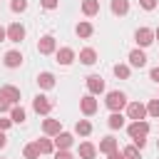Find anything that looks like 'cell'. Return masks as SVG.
<instances>
[{"mask_svg": "<svg viewBox=\"0 0 159 159\" xmlns=\"http://www.w3.org/2000/svg\"><path fill=\"white\" fill-rule=\"evenodd\" d=\"M32 109H35L37 114H50V109H52V102H50V97H45V94H37V97L32 99Z\"/></svg>", "mask_w": 159, "mask_h": 159, "instance_id": "4", "label": "cell"}, {"mask_svg": "<svg viewBox=\"0 0 159 159\" xmlns=\"http://www.w3.org/2000/svg\"><path fill=\"white\" fill-rule=\"evenodd\" d=\"M75 132H77V134H82V137H87V134L92 132V124H89L87 119H80V122L75 124Z\"/></svg>", "mask_w": 159, "mask_h": 159, "instance_id": "26", "label": "cell"}, {"mask_svg": "<svg viewBox=\"0 0 159 159\" xmlns=\"http://www.w3.org/2000/svg\"><path fill=\"white\" fill-rule=\"evenodd\" d=\"M94 154H97V149H94L92 142H82L80 144V157L82 159H94Z\"/></svg>", "mask_w": 159, "mask_h": 159, "instance_id": "18", "label": "cell"}, {"mask_svg": "<svg viewBox=\"0 0 159 159\" xmlns=\"http://www.w3.org/2000/svg\"><path fill=\"white\" fill-rule=\"evenodd\" d=\"M75 60V50H70V47H60L57 50V62L60 65H70Z\"/></svg>", "mask_w": 159, "mask_h": 159, "instance_id": "15", "label": "cell"}, {"mask_svg": "<svg viewBox=\"0 0 159 159\" xmlns=\"http://www.w3.org/2000/svg\"><path fill=\"white\" fill-rule=\"evenodd\" d=\"M7 40H10V42H20V40H25V27H22L20 22H12V25L7 27Z\"/></svg>", "mask_w": 159, "mask_h": 159, "instance_id": "9", "label": "cell"}, {"mask_svg": "<svg viewBox=\"0 0 159 159\" xmlns=\"http://www.w3.org/2000/svg\"><path fill=\"white\" fill-rule=\"evenodd\" d=\"M75 32H77V35H80V37H89V35H92V32H94V27H92V25H89V22H80V25H77V27H75Z\"/></svg>", "mask_w": 159, "mask_h": 159, "instance_id": "25", "label": "cell"}, {"mask_svg": "<svg viewBox=\"0 0 159 159\" xmlns=\"http://www.w3.org/2000/svg\"><path fill=\"white\" fill-rule=\"evenodd\" d=\"M112 12L114 15H127L129 12V0H112Z\"/></svg>", "mask_w": 159, "mask_h": 159, "instance_id": "20", "label": "cell"}, {"mask_svg": "<svg viewBox=\"0 0 159 159\" xmlns=\"http://www.w3.org/2000/svg\"><path fill=\"white\" fill-rule=\"evenodd\" d=\"M55 47H57V42H55L52 35H45V37L37 40V52L40 55H50V52H55Z\"/></svg>", "mask_w": 159, "mask_h": 159, "instance_id": "5", "label": "cell"}, {"mask_svg": "<svg viewBox=\"0 0 159 159\" xmlns=\"http://www.w3.org/2000/svg\"><path fill=\"white\" fill-rule=\"evenodd\" d=\"M80 62H82V65H94V62H97V52H94L92 47H84V50L80 52Z\"/></svg>", "mask_w": 159, "mask_h": 159, "instance_id": "16", "label": "cell"}, {"mask_svg": "<svg viewBox=\"0 0 159 159\" xmlns=\"http://www.w3.org/2000/svg\"><path fill=\"white\" fill-rule=\"evenodd\" d=\"M37 84H40L42 89H52V87H55V75H52V72H40V75H37Z\"/></svg>", "mask_w": 159, "mask_h": 159, "instance_id": "14", "label": "cell"}, {"mask_svg": "<svg viewBox=\"0 0 159 159\" xmlns=\"http://www.w3.org/2000/svg\"><path fill=\"white\" fill-rule=\"evenodd\" d=\"M114 149H117V139H114V137H104V139L99 142V152L109 154V152H114Z\"/></svg>", "mask_w": 159, "mask_h": 159, "instance_id": "22", "label": "cell"}, {"mask_svg": "<svg viewBox=\"0 0 159 159\" xmlns=\"http://www.w3.org/2000/svg\"><path fill=\"white\" fill-rule=\"evenodd\" d=\"M147 112H149L152 117H157V119H159V99H152V102L147 104Z\"/></svg>", "mask_w": 159, "mask_h": 159, "instance_id": "30", "label": "cell"}, {"mask_svg": "<svg viewBox=\"0 0 159 159\" xmlns=\"http://www.w3.org/2000/svg\"><path fill=\"white\" fill-rule=\"evenodd\" d=\"M35 144H37V149H40V154H50V152L55 149V144H52V139H47V137H42V139H37Z\"/></svg>", "mask_w": 159, "mask_h": 159, "instance_id": "23", "label": "cell"}, {"mask_svg": "<svg viewBox=\"0 0 159 159\" xmlns=\"http://www.w3.org/2000/svg\"><path fill=\"white\" fill-rule=\"evenodd\" d=\"M10 119H12L15 124H22V122H25V109L17 107V104H12V107H10Z\"/></svg>", "mask_w": 159, "mask_h": 159, "instance_id": "21", "label": "cell"}, {"mask_svg": "<svg viewBox=\"0 0 159 159\" xmlns=\"http://www.w3.org/2000/svg\"><path fill=\"white\" fill-rule=\"evenodd\" d=\"M22 154H25V159H37L40 157V149H37V144H27L22 149Z\"/></svg>", "mask_w": 159, "mask_h": 159, "instance_id": "28", "label": "cell"}, {"mask_svg": "<svg viewBox=\"0 0 159 159\" xmlns=\"http://www.w3.org/2000/svg\"><path fill=\"white\" fill-rule=\"evenodd\" d=\"M149 77H152V80H154V82H157V84H159V67H154V70H152V72H149Z\"/></svg>", "mask_w": 159, "mask_h": 159, "instance_id": "37", "label": "cell"}, {"mask_svg": "<svg viewBox=\"0 0 159 159\" xmlns=\"http://www.w3.org/2000/svg\"><path fill=\"white\" fill-rule=\"evenodd\" d=\"M20 65H22V55L17 50L5 52V67H20Z\"/></svg>", "mask_w": 159, "mask_h": 159, "instance_id": "13", "label": "cell"}, {"mask_svg": "<svg viewBox=\"0 0 159 159\" xmlns=\"http://www.w3.org/2000/svg\"><path fill=\"white\" fill-rule=\"evenodd\" d=\"M154 40H159V27H157V30H154Z\"/></svg>", "mask_w": 159, "mask_h": 159, "instance_id": "41", "label": "cell"}, {"mask_svg": "<svg viewBox=\"0 0 159 159\" xmlns=\"http://www.w3.org/2000/svg\"><path fill=\"white\" fill-rule=\"evenodd\" d=\"M127 132H129V137L134 139V147H139V149H142V147L147 144L149 124H147L144 119H137V122H132V124H129V129H127Z\"/></svg>", "mask_w": 159, "mask_h": 159, "instance_id": "1", "label": "cell"}, {"mask_svg": "<svg viewBox=\"0 0 159 159\" xmlns=\"http://www.w3.org/2000/svg\"><path fill=\"white\" fill-rule=\"evenodd\" d=\"M127 117L129 119H144L147 117V107L142 104V102H132V104H127Z\"/></svg>", "mask_w": 159, "mask_h": 159, "instance_id": "6", "label": "cell"}, {"mask_svg": "<svg viewBox=\"0 0 159 159\" xmlns=\"http://www.w3.org/2000/svg\"><path fill=\"white\" fill-rule=\"evenodd\" d=\"M57 149H70L72 147V134H67V132H60V134H55V142H52Z\"/></svg>", "mask_w": 159, "mask_h": 159, "instance_id": "11", "label": "cell"}, {"mask_svg": "<svg viewBox=\"0 0 159 159\" xmlns=\"http://www.w3.org/2000/svg\"><path fill=\"white\" fill-rule=\"evenodd\" d=\"M112 72H114L119 80H129V67H127V65H114Z\"/></svg>", "mask_w": 159, "mask_h": 159, "instance_id": "27", "label": "cell"}, {"mask_svg": "<svg viewBox=\"0 0 159 159\" xmlns=\"http://www.w3.org/2000/svg\"><path fill=\"white\" fill-rule=\"evenodd\" d=\"M10 124H12V119H0V132H5Z\"/></svg>", "mask_w": 159, "mask_h": 159, "instance_id": "36", "label": "cell"}, {"mask_svg": "<svg viewBox=\"0 0 159 159\" xmlns=\"http://www.w3.org/2000/svg\"><path fill=\"white\" fill-rule=\"evenodd\" d=\"M87 89H89V94H102L104 92V80L99 75H89L87 77Z\"/></svg>", "mask_w": 159, "mask_h": 159, "instance_id": "7", "label": "cell"}, {"mask_svg": "<svg viewBox=\"0 0 159 159\" xmlns=\"http://www.w3.org/2000/svg\"><path fill=\"white\" fill-rule=\"evenodd\" d=\"M107 124H109V129H122L124 127V114L122 112H112L109 119H107Z\"/></svg>", "mask_w": 159, "mask_h": 159, "instance_id": "17", "label": "cell"}, {"mask_svg": "<svg viewBox=\"0 0 159 159\" xmlns=\"http://www.w3.org/2000/svg\"><path fill=\"white\" fill-rule=\"evenodd\" d=\"M12 12H22V10H27V0H12Z\"/></svg>", "mask_w": 159, "mask_h": 159, "instance_id": "31", "label": "cell"}, {"mask_svg": "<svg viewBox=\"0 0 159 159\" xmlns=\"http://www.w3.org/2000/svg\"><path fill=\"white\" fill-rule=\"evenodd\" d=\"M40 5H42L45 10H55V7L60 5V0H40Z\"/></svg>", "mask_w": 159, "mask_h": 159, "instance_id": "33", "label": "cell"}, {"mask_svg": "<svg viewBox=\"0 0 159 159\" xmlns=\"http://www.w3.org/2000/svg\"><path fill=\"white\" fill-rule=\"evenodd\" d=\"M139 5H142L144 10H154V7H157V0H139Z\"/></svg>", "mask_w": 159, "mask_h": 159, "instance_id": "35", "label": "cell"}, {"mask_svg": "<svg viewBox=\"0 0 159 159\" xmlns=\"http://www.w3.org/2000/svg\"><path fill=\"white\" fill-rule=\"evenodd\" d=\"M107 159H124V157H122V154L114 149V152H109V154H107Z\"/></svg>", "mask_w": 159, "mask_h": 159, "instance_id": "38", "label": "cell"}, {"mask_svg": "<svg viewBox=\"0 0 159 159\" xmlns=\"http://www.w3.org/2000/svg\"><path fill=\"white\" fill-rule=\"evenodd\" d=\"M134 40H137L139 47H149V45L154 42V30H149V27H139V30L134 32Z\"/></svg>", "mask_w": 159, "mask_h": 159, "instance_id": "3", "label": "cell"}, {"mask_svg": "<svg viewBox=\"0 0 159 159\" xmlns=\"http://www.w3.org/2000/svg\"><path fill=\"white\" fill-rule=\"evenodd\" d=\"M157 147H159V142H157Z\"/></svg>", "mask_w": 159, "mask_h": 159, "instance_id": "42", "label": "cell"}, {"mask_svg": "<svg viewBox=\"0 0 159 159\" xmlns=\"http://www.w3.org/2000/svg\"><path fill=\"white\" fill-rule=\"evenodd\" d=\"M82 12L84 15H97L99 12V0H82Z\"/></svg>", "mask_w": 159, "mask_h": 159, "instance_id": "19", "label": "cell"}, {"mask_svg": "<svg viewBox=\"0 0 159 159\" xmlns=\"http://www.w3.org/2000/svg\"><path fill=\"white\" fill-rule=\"evenodd\" d=\"M80 109H82V114H94L97 112V99H94V94H84L82 99H80Z\"/></svg>", "mask_w": 159, "mask_h": 159, "instance_id": "8", "label": "cell"}, {"mask_svg": "<svg viewBox=\"0 0 159 159\" xmlns=\"http://www.w3.org/2000/svg\"><path fill=\"white\" fill-rule=\"evenodd\" d=\"M2 92L10 97V102H12V104H17V102H20V89H17V87H12V84H5V87H2Z\"/></svg>", "mask_w": 159, "mask_h": 159, "instance_id": "24", "label": "cell"}, {"mask_svg": "<svg viewBox=\"0 0 159 159\" xmlns=\"http://www.w3.org/2000/svg\"><path fill=\"white\" fill-rule=\"evenodd\" d=\"M5 37H7V30H5V27H2V25H0V42H2V40H5Z\"/></svg>", "mask_w": 159, "mask_h": 159, "instance_id": "40", "label": "cell"}, {"mask_svg": "<svg viewBox=\"0 0 159 159\" xmlns=\"http://www.w3.org/2000/svg\"><path fill=\"white\" fill-rule=\"evenodd\" d=\"M122 157H124V159H139V152H137V147H127V149L122 152Z\"/></svg>", "mask_w": 159, "mask_h": 159, "instance_id": "32", "label": "cell"}, {"mask_svg": "<svg viewBox=\"0 0 159 159\" xmlns=\"http://www.w3.org/2000/svg\"><path fill=\"white\" fill-rule=\"evenodd\" d=\"M55 159H75L67 149H57V154H55Z\"/></svg>", "mask_w": 159, "mask_h": 159, "instance_id": "34", "label": "cell"}, {"mask_svg": "<svg viewBox=\"0 0 159 159\" xmlns=\"http://www.w3.org/2000/svg\"><path fill=\"white\" fill-rule=\"evenodd\" d=\"M104 104H107L112 112H122V107H127V97H124V92L114 89V92H109V94H107Z\"/></svg>", "mask_w": 159, "mask_h": 159, "instance_id": "2", "label": "cell"}, {"mask_svg": "<svg viewBox=\"0 0 159 159\" xmlns=\"http://www.w3.org/2000/svg\"><path fill=\"white\" fill-rule=\"evenodd\" d=\"M5 144H7V137H5V134H2V132H0V149H2V147H5Z\"/></svg>", "mask_w": 159, "mask_h": 159, "instance_id": "39", "label": "cell"}, {"mask_svg": "<svg viewBox=\"0 0 159 159\" xmlns=\"http://www.w3.org/2000/svg\"><path fill=\"white\" fill-rule=\"evenodd\" d=\"M42 132H45L47 137H55V134L62 132V122H60V119H45V122H42Z\"/></svg>", "mask_w": 159, "mask_h": 159, "instance_id": "10", "label": "cell"}, {"mask_svg": "<svg viewBox=\"0 0 159 159\" xmlns=\"http://www.w3.org/2000/svg\"><path fill=\"white\" fill-rule=\"evenodd\" d=\"M129 65H132V67H144V65H147V55H144L142 50H132V52H129Z\"/></svg>", "mask_w": 159, "mask_h": 159, "instance_id": "12", "label": "cell"}, {"mask_svg": "<svg viewBox=\"0 0 159 159\" xmlns=\"http://www.w3.org/2000/svg\"><path fill=\"white\" fill-rule=\"evenodd\" d=\"M10 107H12V102H10V97L2 92V87H0V112H10Z\"/></svg>", "mask_w": 159, "mask_h": 159, "instance_id": "29", "label": "cell"}]
</instances>
